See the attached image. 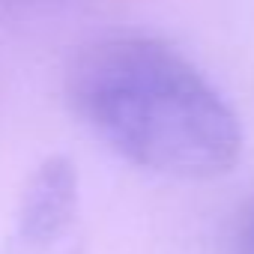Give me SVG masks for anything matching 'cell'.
I'll return each instance as SVG.
<instances>
[{
  "mask_svg": "<svg viewBox=\"0 0 254 254\" xmlns=\"http://www.w3.org/2000/svg\"><path fill=\"white\" fill-rule=\"evenodd\" d=\"M66 93L75 114L117 156L177 180L233 171L242 132L221 93L174 45L111 36L84 48Z\"/></svg>",
  "mask_w": 254,
  "mask_h": 254,
  "instance_id": "cell-1",
  "label": "cell"
},
{
  "mask_svg": "<svg viewBox=\"0 0 254 254\" xmlns=\"http://www.w3.org/2000/svg\"><path fill=\"white\" fill-rule=\"evenodd\" d=\"M230 254H254V197H248L230 227Z\"/></svg>",
  "mask_w": 254,
  "mask_h": 254,
  "instance_id": "cell-3",
  "label": "cell"
},
{
  "mask_svg": "<svg viewBox=\"0 0 254 254\" xmlns=\"http://www.w3.org/2000/svg\"><path fill=\"white\" fill-rule=\"evenodd\" d=\"M75 209H78L75 165L63 156L45 159L27 180V189L21 194L18 230H15L18 242L30 251H42L54 245L72 224Z\"/></svg>",
  "mask_w": 254,
  "mask_h": 254,
  "instance_id": "cell-2",
  "label": "cell"
}]
</instances>
